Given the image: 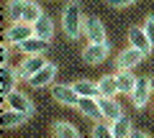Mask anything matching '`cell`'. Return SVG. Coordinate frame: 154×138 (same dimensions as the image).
Wrapping results in <instances>:
<instances>
[{"instance_id": "6da1fadb", "label": "cell", "mask_w": 154, "mask_h": 138, "mask_svg": "<svg viewBox=\"0 0 154 138\" xmlns=\"http://www.w3.org/2000/svg\"><path fill=\"white\" fill-rule=\"evenodd\" d=\"M5 16H8L11 23H31L33 26L38 18L44 16V10H41V5L33 3V0H8Z\"/></svg>"}, {"instance_id": "7a4b0ae2", "label": "cell", "mask_w": 154, "mask_h": 138, "mask_svg": "<svg viewBox=\"0 0 154 138\" xmlns=\"http://www.w3.org/2000/svg\"><path fill=\"white\" fill-rule=\"evenodd\" d=\"M62 28L69 41H77L80 36H85V16L77 3H67V8L62 10Z\"/></svg>"}, {"instance_id": "3957f363", "label": "cell", "mask_w": 154, "mask_h": 138, "mask_svg": "<svg viewBox=\"0 0 154 138\" xmlns=\"http://www.w3.org/2000/svg\"><path fill=\"white\" fill-rule=\"evenodd\" d=\"M152 77H139L136 79V87H134V92L128 95L134 102V107L136 110H144V107L149 105V97H152Z\"/></svg>"}, {"instance_id": "277c9868", "label": "cell", "mask_w": 154, "mask_h": 138, "mask_svg": "<svg viewBox=\"0 0 154 138\" xmlns=\"http://www.w3.org/2000/svg\"><path fill=\"white\" fill-rule=\"evenodd\" d=\"M144 51H139L136 46H128V49L118 51V56H116V72H121V69H134V66H139L144 61Z\"/></svg>"}, {"instance_id": "5b68a950", "label": "cell", "mask_w": 154, "mask_h": 138, "mask_svg": "<svg viewBox=\"0 0 154 138\" xmlns=\"http://www.w3.org/2000/svg\"><path fill=\"white\" fill-rule=\"evenodd\" d=\"M3 100H5V107H11V110H18V113H23V115H28V118L33 115V102H31V97H28L26 92H21V90L5 95Z\"/></svg>"}, {"instance_id": "8992f818", "label": "cell", "mask_w": 154, "mask_h": 138, "mask_svg": "<svg viewBox=\"0 0 154 138\" xmlns=\"http://www.w3.org/2000/svg\"><path fill=\"white\" fill-rule=\"evenodd\" d=\"M33 36V26L31 23H11L5 31V41L11 46H21L26 39H31Z\"/></svg>"}, {"instance_id": "52a82bcc", "label": "cell", "mask_w": 154, "mask_h": 138, "mask_svg": "<svg viewBox=\"0 0 154 138\" xmlns=\"http://www.w3.org/2000/svg\"><path fill=\"white\" fill-rule=\"evenodd\" d=\"M108 54H110L108 41H105V44H90V41H88V46L82 49L85 64H103V61L108 59Z\"/></svg>"}, {"instance_id": "ba28073f", "label": "cell", "mask_w": 154, "mask_h": 138, "mask_svg": "<svg viewBox=\"0 0 154 138\" xmlns=\"http://www.w3.org/2000/svg\"><path fill=\"white\" fill-rule=\"evenodd\" d=\"M51 95H54V100L59 105H67V107H77V102H80V95H77V90L72 84H54Z\"/></svg>"}, {"instance_id": "9c48e42d", "label": "cell", "mask_w": 154, "mask_h": 138, "mask_svg": "<svg viewBox=\"0 0 154 138\" xmlns=\"http://www.w3.org/2000/svg\"><path fill=\"white\" fill-rule=\"evenodd\" d=\"M85 39L90 41V44H105V26L100 18H85Z\"/></svg>"}, {"instance_id": "30bf717a", "label": "cell", "mask_w": 154, "mask_h": 138, "mask_svg": "<svg viewBox=\"0 0 154 138\" xmlns=\"http://www.w3.org/2000/svg\"><path fill=\"white\" fill-rule=\"evenodd\" d=\"M54 77H57V64H49V61H46V64L41 66V69H38L31 79H26V82L31 84V87L41 90V87H49V84L54 82Z\"/></svg>"}, {"instance_id": "8fae6325", "label": "cell", "mask_w": 154, "mask_h": 138, "mask_svg": "<svg viewBox=\"0 0 154 138\" xmlns=\"http://www.w3.org/2000/svg\"><path fill=\"white\" fill-rule=\"evenodd\" d=\"M46 64L44 54H31V56H23V61L18 64V72H21V79H31L33 74Z\"/></svg>"}, {"instance_id": "7c38bea8", "label": "cell", "mask_w": 154, "mask_h": 138, "mask_svg": "<svg viewBox=\"0 0 154 138\" xmlns=\"http://www.w3.org/2000/svg\"><path fill=\"white\" fill-rule=\"evenodd\" d=\"M18 79H21V72H18V69H11L8 64H5V66H0V95L5 97V95L16 92Z\"/></svg>"}, {"instance_id": "4fadbf2b", "label": "cell", "mask_w": 154, "mask_h": 138, "mask_svg": "<svg viewBox=\"0 0 154 138\" xmlns=\"http://www.w3.org/2000/svg\"><path fill=\"white\" fill-rule=\"evenodd\" d=\"M77 110L90 120H103V110H100V97H80Z\"/></svg>"}, {"instance_id": "5bb4252c", "label": "cell", "mask_w": 154, "mask_h": 138, "mask_svg": "<svg viewBox=\"0 0 154 138\" xmlns=\"http://www.w3.org/2000/svg\"><path fill=\"white\" fill-rule=\"evenodd\" d=\"M51 46V41L41 39V36H31V39H26L21 46H18V51H21L23 56H31V54H46V49Z\"/></svg>"}, {"instance_id": "9a60e30c", "label": "cell", "mask_w": 154, "mask_h": 138, "mask_svg": "<svg viewBox=\"0 0 154 138\" xmlns=\"http://www.w3.org/2000/svg\"><path fill=\"white\" fill-rule=\"evenodd\" d=\"M128 44L136 46V49H139V51H144V54H149V51L154 49L152 41H149V36H146V31H144V26H141V28L134 26L131 31H128Z\"/></svg>"}, {"instance_id": "2e32d148", "label": "cell", "mask_w": 154, "mask_h": 138, "mask_svg": "<svg viewBox=\"0 0 154 138\" xmlns=\"http://www.w3.org/2000/svg\"><path fill=\"white\" fill-rule=\"evenodd\" d=\"M100 110H103V118L108 123L118 120V118L123 115V107H121V102L116 97H100Z\"/></svg>"}, {"instance_id": "e0dca14e", "label": "cell", "mask_w": 154, "mask_h": 138, "mask_svg": "<svg viewBox=\"0 0 154 138\" xmlns=\"http://www.w3.org/2000/svg\"><path fill=\"white\" fill-rule=\"evenodd\" d=\"M116 79H118V90H121V95H131L134 87H136V74H134V69H121V72H116Z\"/></svg>"}, {"instance_id": "ac0fdd59", "label": "cell", "mask_w": 154, "mask_h": 138, "mask_svg": "<svg viewBox=\"0 0 154 138\" xmlns=\"http://www.w3.org/2000/svg\"><path fill=\"white\" fill-rule=\"evenodd\" d=\"M28 120V115H23V113L18 110H11V107H3V115H0V123H3V128H21L23 123Z\"/></svg>"}, {"instance_id": "d6986e66", "label": "cell", "mask_w": 154, "mask_h": 138, "mask_svg": "<svg viewBox=\"0 0 154 138\" xmlns=\"http://www.w3.org/2000/svg\"><path fill=\"white\" fill-rule=\"evenodd\" d=\"M33 36H41V39L51 41L54 39V21H51V16H41L36 23H33Z\"/></svg>"}, {"instance_id": "ffe728a7", "label": "cell", "mask_w": 154, "mask_h": 138, "mask_svg": "<svg viewBox=\"0 0 154 138\" xmlns=\"http://www.w3.org/2000/svg\"><path fill=\"white\" fill-rule=\"evenodd\" d=\"M98 87H100V97H116V95H121L116 74H103L98 79Z\"/></svg>"}, {"instance_id": "44dd1931", "label": "cell", "mask_w": 154, "mask_h": 138, "mask_svg": "<svg viewBox=\"0 0 154 138\" xmlns=\"http://www.w3.org/2000/svg\"><path fill=\"white\" fill-rule=\"evenodd\" d=\"M51 136L54 138H82L80 131H77L72 123H67V120H57L54 125H51Z\"/></svg>"}, {"instance_id": "7402d4cb", "label": "cell", "mask_w": 154, "mask_h": 138, "mask_svg": "<svg viewBox=\"0 0 154 138\" xmlns=\"http://www.w3.org/2000/svg\"><path fill=\"white\" fill-rule=\"evenodd\" d=\"M72 87L77 90V95H80V97H100L98 82H90V79H77Z\"/></svg>"}, {"instance_id": "603a6c76", "label": "cell", "mask_w": 154, "mask_h": 138, "mask_svg": "<svg viewBox=\"0 0 154 138\" xmlns=\"http://www.w3.org/2000/svg\"><path fill=\"white\" fill-rule=\"evenodd\" d=\"M110 125H113V136L116 138H131V133H134V125H131V120H128V115H121L118 120L110 123Z\"/></svg>"}, {"instance_id": "cb8c5ba5", "label": "cell", "mask_w": 154, "mask_h": 138, "mask_svg": "<svg viewBox=\"0 0 154 138\" xmlns=\"http://www.w3.org/2000/svg\"><path fill=\"white\" fill-rule=\"evenodd\" d=\"M93 138H116L113 136V125L105 120H95L93 125Z\"/></svg>"}, {"instance_id": "d4e9b609", "label": "cell", "mask_w": 154, "mask_h": 138, "mask_svg": "<svg viewBox=\"0 0 154 138\" xmlns=\"http://www.w3.org/2000/svg\"><path fill=\"white\" fill-rule=\"evenodd\" d=\"M144 31H146L149 41H152V46H154V13H152V16H146V21H144Z\"/></svg>"}, {"instance_id": "484cf974", "label": "cell", "mask_w": 154, "mask_h": 138, "mask_svg": "<svg viewBox=\"0 0 154 138\" xmlns=\"http://www.w3.org/2000/svg\"><path fill=\"white\" fill-rule=\"evenodd\" d=\"M8 56H11V44H3V49H0V66H5L8 64Z\"/></svg>"}, {"instance_id": "4316f807", "label": "cell", "mask_w": 154, "mask_h": 138, "mask_svg": "<svg viewBox=\"0 0 154 138\" xmlns=\"http://www.w3.org/2000/svg\"><path fill=\"white\" fill-rule=\"evenodd\" d=\"M110 8H128V5H134L136 0H105Z\"/></svg>"}, {"instance_id": "83f0119b", "label": "cell", "mask_w": 154, "mask_h": 138, "mask_svg": "<svg viewBox=\"0 0 154 138\" xmlns=\"http://www.w3.org/2000/svg\"><path fill=\"white\" fill-rule=\"evenodd\" d=\"M131 138H152V136H149V133H144V131H134Z\"/></svg>"}, {"instance_id": "f1b7e54d", "label": "cell", "mask_w": 154, "mask_h": 138, "mask_svg": "<svg viewBox=\"0 0 154 138\" xmlns=\"http://www.w3.org/2000/svg\"><path fill=\"white\" fill-rule=\"evenodd\" d=\"M152 92H154V77H152Z\"/></svg>"}, {"instance_id": "f546056e", "label": "cell", "mask_w": 154, "mask_h": 138, "mask_svg": "<svg viewBox=\"0 0 154 138\" xmlns=\"http://www.w3.org/2000/svg\"><path fill=\"white\" fill-rule=\"evenodd\" d=\"M67 3H77V0H67Z\"/></svg>"}]
</instances>
